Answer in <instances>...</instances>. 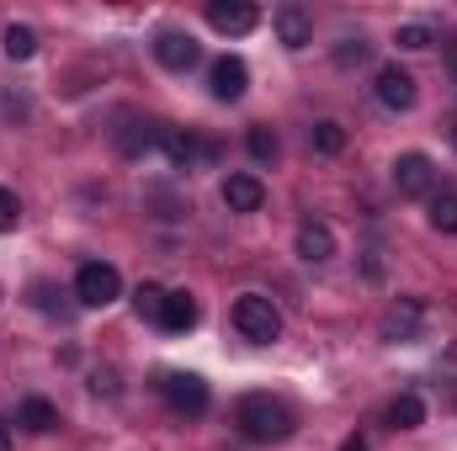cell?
<instances>
[{
  "instance_id": "cell-1",
  "label": "cell",
  "mask_w": 457,
  "mask_h": 451,
  "mask_svg": "<svg viewBox=\"0 0 457 451\" xmlns=\"http://www.w3.org/2000/svg\"><path fill=\"white\" fill-rule=\"evenodd\" d=\"M234 425H239V436H250V441H261V447H282V441L293 436V414H287V404H277L271 393H245L239 409H234Z\"/></svg>"
},
{
  "instance_id": "cell-2",
  "label": "cell",
  "mask_w": 457,
  "mask_h": 451,
  "mask_svg": "<svg viewBox=\"0 0 457 451\" xmlns=\"http://www.w3.org/2000/svg\"><path fill=\"white\" fill-rule=\"evenodd\" d=\"M234 330H239L245 340H255V345H271V340L282 335V314L271 308V298L245 292V298L234 303Z\"/></svg>"
},
{
  "instance_id": "cell-3",
  "label": "cell",
  "mask_w": 457,
  "mask_h": 451,
  "mask_svg": "<svg viewBox=\"0 0 457 451\" xmlns=\"http://www.w3.org/2000/svg\"><path fill=\"white\" fill-rule=\"evenodd\" d=\"M75 298H80V308H107L122 298V276H117V266L107 260H86L80 271H75Z\"/></svg>"
},
{
  "instance_id": "cell-4",
  "label": "cell",
  "mask_w": 457,
  "mask_h": 451,
  "mask_svg": "<svg viewBox=\"0 0 457 451\" xmlns=\"http://www.w3.org/2000/svg\"><path fill=\"white\" fill-rule=\"evenodd\" d=\"M160 393H165V404H170L176 414H187V420L208 414V382H203L197 372H165V377H160Z\"/></svg>"
},
{
  "instance_id": "cell-5",
  "label": "cell",
  "mask_w": 457,
  "mask_h": 451,
  "mask_svg": "<svg viewBox=\"0 0 457 451\" xmlns=\"http://www.w3.org/2000/svg\"><path fill=\"white\" fill-rule=\"evenodd\" d=\"M394 186H399V197H431L436 165H431L426 154H399V160H394Z\"/></svg>"
},
{
  "instance_id": "cell-6",
  "label": "cell",
  "mask_w": 457,
  "mask_h": 451,
  "mask_svg": "<svg viewBox=\"0 0 457 451\" xmlns=\"http://www.w3.org/2000/svg\"><path fill=\"white\" fill-rule=\"evenodd\" d=\"M154 59H160L165 70H176V75H181V70H192V64L203 59V48H197V37H192V32H176V27H170V32H160V37H154Z\"/></svg>"
},
{
  "instance_id": "cell-7",
  "label": "cell",
  "mask_w": 457,
  "mask_h": 451,
  "mask_svg": "<svg viewBox=\"0 0 457 451\" xmlns=\"http://www.w3.org/2000/svg\"><path fill=\"white\" fill-rule=\"evenodd\" d=\"M378 102H383L388 112H410V107H415V75L399 70V64H383V70H378Z\"/></svg>"
},
{
  "instance_id": "cell-8",
  "label": "cell",
  "mask_w": 457,
  "mask_h": 451,
  "mask_svg": "<svg viewBox=\"0 0 457 451\" xmlns=\"http://www.w3.org/2000/svg\"><path fill=\"white\" fill-rule=\"evenodd\" d=\"M255 21H261V11H255L250 0H208V27H213V32L239 37V32H250Z\"/></svg>"
},
{
  "instance_id": "cell-9",
  "label": "cell",
  "mask_w": 457,
  "mask_h": 451,
  "mask_svg": "<svg viewBox=\"0 0 457 451\" xmlns=\"http://www.w3.org/2000/svg\"><path fill=\"white\" fill-rule=\"evenodd\" d=\"M271 27H277V43H282V48H293V53L314 43V21H309V11H303V5H277Z\"/></svg>"
},
{
  "instance_id": "cell-10",
  "label": "cell",
  "mask_w": 457,
  "mask_h": 451,
  "mask_svg": "<svg viewBox=\"0 0 457 451\" xmlns=\"http://www.w3.org/2000/svg\"><path fill=\"white\" fill-rule=\"evenodd\" d=\"M213 96L219 102H239L245 96V86H250V70H245V59H234V53H224L219 64H213Z\"/></svg>"
},
{
  "instance_id": "cell-11",
  "label": "cell",
  "mask_w": 457,
  "mask_h": 451,
  "mask_svg": "<svg viewBox=\"0 0 457 451\" xmlns=\"http://www.w3.org/2000/svg\"><path fill=\"white\" fill-rule=\"evenodd\" d=\"M160 330H170V335H187L192 324H197V298L192 292H165V303H160V319H154Z\"/></svg>"
},
{
  "instance_id": "cell-12",
  "label": "cell",
  "mask_w": 457,
  "mask_h": 451,
  "mask_svg": "<svg viewBox=\"0 0 457 451\" xmlns=\"http://www.w3.org/2000/svg\"><path fill=\"white\" fill-rule=\"evenodd\" d=\"M160 149L170 154L176 170H197L203 160H213V144H197V138H181V133H160Z\"/></svg>"
},
{
  "instance_id": "cell-13",
  "label": "cell",
  "mask_w": 457,
  "mask_h": 451,
  "mask_svg": "<svg viewBox=\"0 0 457 451\" xmlns=\"http://www.w3.org/2000/svg\"><path fill=\"white\" fill-rule=\"evenodd\" d=\"M420 319H426V308H420L415 298H399V303L383 314V340H415Z\"/></svg>"
},
{
  "instance_id": "cell-14",
  "label": "cell",
  "mask_w": 457,
  "mask_h": 451,
  "mask_svg": "<svg viewBox=\"0 0 457 451\" xmlns=\"http://www.w3.org/2000/svg\"><path fill=\"white\" fill-rule=\"evenodd\" d=\"M224 202H228V213H255V208L266 202V186H261L255 176L239 170V176H228L224 181Z\"/></svg>"
},
{
  "instance_id": "cell-15",
  "label": "cell",
  "mask_w": 457,
  "mask_h": 451,
  "mask_svg": "<svg viewBox=\"0 0 457 451\" xmlns=\"http://www.w3.org/2000/svg\"><path fill=\"white\" fill-rule=\"evenodd\" d=\"M298 255H303L309 266L330 260V255H336V234H330L325 224H303V228H298Z\"/></svg>"
},
{
  "instance_id": "cell-16",
  "label": "cell",
  "mask_w": 457,
  "mask_h": 451,
  "mask_svg": "<svg viewBox=\"0 0 457 451\" xmlns=\"http://www.w3.org/2000/svg\"><path fill=\"white\" fill-rule=\"evenodd\" d=\"M16 425H27L32 436H48V430L59 425V409H54L48 398H27V404L16 409Z\"/></svg>"
},
{
  "instance_id": "cell-17",
  "label": "cell",
  "mask_w": 457,
  "mask_h": 451,
  "mask_svg": "<svg viewBox=\"0 0 457 451\" xmlns=\"http://www.w3.org/2000/svg\"><path fill=\"white\" fill-rule=\"evenodd\" d=\"M388 420H394V430H415V425L426 420V404H420L415 393H399V398L388 404Z\"/></svg>"
},
{
  "instance_id": "cell-18",
  "label": "cell",
  "mask_w": 457,
  "mask_h": 451,
  "mask_svg": "<svg viewBox=\"0 0 457 451\" xmlns=\"http://www.w3.org/2000/svg\"><path fill=\"white\" fill-rule=\"evenodd\" d=\"M0 48H5V59H32L37 53V32L32 27H5L0 32Z\"/></svg>"
},
{
  "instance_id": "cell-19",
  "label": "cell",
  "mask_w": 457,
  "mask_h": 451,
  "mask_svg": "<svg viewBox=\"0 0 457 451\" xmlns=\"http://www.w3.org/2000/svg\"><path fill=\"white\" fill-rule=\"evenodd\" d=\"M431 228L457 234V192H431Z\"/></svg>"
},
{
  "instance_id": "cell-20",
  "label": "cell",
  "mask_w": 457,
  "mask_h": 451,
  "mask_svg": "<svg viewBox=\"0 0 457 451\" xmlns=\"http://www.w3.org/2000/svg\"><path fill=\"white\" fill-rule=\"evenodd\" d=\"M245 149H250V160L271 165V160H277V133H271V127H250V133H245Z\"/></svg>"
},
{
  "instance_id": "cell-21",
  "label": "cell",
  "mask_w": 457,
  "mask_h": 451,
  "mask_svg": "<svg viewBox=\"0 0 457 451\" xmlns=\"http://www.w3.org/2000/svg\"><path fill=\"white\" fill-rule=\"evenodd\" d=\"M314 149H320V154H341L345 149V127L341 122H314Z\"/></svg>"
},
{
  "instance_id": "cell-22",
  "label": "cell",
  "mask_w": 457,
  "mask_h": 451,
  "mask_svg": "<svg viewBox=\"0 0 457 451\" xmlns=\"http://www.w3.org/2000/svg\"><path fill=\"white\" fill-rule=\"evenodd\" d=\"M160 303H165V287H154V282H144V287L133 292V308H138L144 319H160Z\"/></svg>"
},
{
  "instance_id": "cell-23",
  "label": "cell",
  "mask_w": 457,
  "mask_h": 451,
  "mask_svg": "<svg viewBox=\"0 0 457 451\" xmlns=\"http://www.w3.org/2000/svg\"><path fill=\"white\" fill-rule=\"evenodd\" d=\"M16 224H21V202H16V192L0 186V234H11Z\"/></svg>"
},
{
  "instance_id": "cell-24",
  "label": "cell",
  "mask_w": 457,
  "mask_h": 451,
  "mask_svg": "<svg viewBox=\"0 0 457 451\" xmlns=\"http://www.w3.org/2000/svg\"><path fill=\"white\" fill-rule=\"evenodd\" d=\"M367 53H372V48H367L361 37H345L341 48H336V64H341V70H351V64H361Z\"/></svg>"
},
{
  "instance_id": "cell-25",
  "label": "cell",
  "mask_w": 457,
  "mask_h": 451,
  "mask_svg": "<svg viewBox=\"0 0 457 451\" xmlns=\"http://www.w3.org/2000/svg\"><path fill=\"white\" fill-rule=\"evenodd\" d=\"M394 43H399V48H410V53H415V48H431V32H426V27H415V21H410V27H399V32H394Z\"/></svg>"
},
{
  "instance_id": "cell-26",
  "label": "cell",
  "mask_w": 457,
  "mask_h": 451,
  "mask_svg": "<svg viewBox=\"0 0 457 451\" xmlns=\"http://www.w3.org/2000/svg\"><path fill=\"white\" fill-rule=\"evenodd\" d=\"M442 53H447V70L457 75V37H447V43H442Z\"/></svg>"
},
{
  "instance_id": "cell-27",
  "label": "cell",
  "mask_w": 457,
  "mask_h": 451,
  "mask_svg": "<svg viewBox=\"0 0 457 451\" xmlns=\"http://www.w3.org/2000/svg\"><path fill=\"white\" fill-rule=\"evenodd\" d=\"M0 451H11V425L0 420Z\"/></svg>"
},
{
  "instance_id": "cell-28",
  "label": "cell",
  "mask_w": 457,
  "mask_h": 451,
  "mask_svg": "<svg viewBox=\"0 0 457 451\" xmlns=\"http://www.w3.org/2000/svg\"><path fill=\"white\" fill-rule=\"evenodd\" d=\"M345 451H367V447H361V441H345Z\"/></svg>"
},
{
  "instance_id": "cell-29",
  "label": "cell",
  "mask_w": 457,
  "mask_h": 451,
  "mask_svg": "<svg viewBox=\"0 0 457 451\" xmlns=\"http://www.w3.org/2000/svg\"><path fill=\"white\" fill-rule=\"evenodd\" d=\"M453 149H457V127H453Z\"/></svg>"
}]
</instances>
